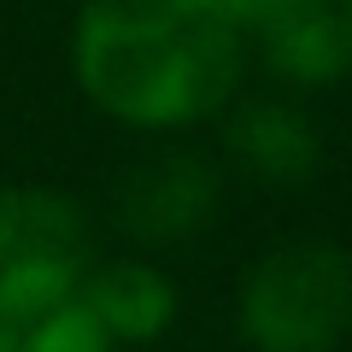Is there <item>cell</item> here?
<instances>
[{
	"instance_id": "9c48e42d",
	"label": "cell",
	"mask_w": 352,
	"mask_h": 352,
	"mask_svg": "<svg viewBox=\"0 0 352 352\" xmlns=\"http://www.w3.org/2000/svg\"><path fill=\"white\" fill-rule=\"evenodd\" d=\"M217 6H223V12L235 18V30H252V36H258V30L270 24V18H276L282 6H288V0H217Z\"/></svg>"
},
{
	"instance_id": "52a82bcc",
	"label": "cell",
	"mask_w": 352,
	"mask_h": 352,
	"mask_svg": "<svg viewBox=\"0 0 352 352\" xmlns=\"http://www.w3.org/2000/svg\"><path fill=\"white\" fill-rule=\"evenodd\" d=\"M76 300L88 305V317L106 329V340H159L176 317V288L159 264L147 258H112L88 264L76 282Z\"/></svg>"
},
{
	"instance_id": "8992f818",
	"label": "cell",
	"mask_w": 352,
	"mask_h": 352,
	"mask_svg": "<svg viewBox=\"0 0 352 352\" xmlns=\"http://www.w3.org/2000/svg\"><path fill=\"white\" fill-rule=\"evenodd\" d=\"M223 147L247 176L276 182V188L305 182L323 164L311 118L288 100H229L223 106Z\"/></svg>"
},
{
	"instance_id": "7a4b0ae2",
	"label": "cell",
	"mask_w": 352,
	"mask_h": 352,
	"mask_svg": "<svg viewBox=\"0 0 352 352\" xmlns=\"http://www.w3.org/2000/svg\"><path fill=\"white\" fill-rule=\"evenodd\" d=\"M241 335L258 352H335L352 335V258L329 241H282L241 282Z\"/></svg>"
},
{
	"instance_id": "6da1fadb",
	"label": "cell",
	"mask_w": 352,
	"mask_h": 352,
	"mask_svg": "<svg viewBox=\"0 0 352 352\" xmlns=\"http://www.w3.org/2000/svg\"><path fill=\"white\" fill-rule=\"evenodd\" d=\"M76 82L129 129H188L241 88V30L217 0H82Z\"/></svg>"
},
{
	"instance_id": "3957f363",
	"label": "cell",
	"mask_w": 352,
	"mask_h": 352,
	"mask_svg": "<svg viewBox=\"0 0 352 352\" xmlns=\"http://www.w3.org/2000/svg\"><path fill=\"white\" fill-rule=\"evenodd\" d=\"M88 270V223L59 188H0V317L76 294Z\"/></svg>"
},
{
	"instance_id": "ba28073f",
	"label": "cell",
	"mask_w": 352,
	"mask_h": 352,
	"mask_svg": "<svg viewBox=\"0 0 352 352\" xmlns=\"http://www.w3.org/2000/svg\"><path fill=\"white\" fill-rule=\"evenodd\" d=\"M0 352H112V340L71 294V300L41 305V311L0 317Z\"/></svg>"
},
{
	"instance_id": "5b68a950",
	"label": "cell",
	"mask_w": 352,
	"mask_h": 352,
	"mask_svg": "<svg viewBox=\"0 0 352 352\" xmlns=\"http://www.w3.org/2000/svg\"><path fill=\"white\" fill-rule=\"evenodd\" d=\"M264 65L300 88L352 76V0H288L258 30Z\"/></svg>"
},
{
	"instance_id": "277c9868",
	"label": "cell",
	"mask_w": 352,
	"mask_h": 352,
	"mask_svg": "<svg viewBox=\"0 0 352 352\" xmlns=\"http://www.w3.org/2000/svg\"><path fill=\"white\" fill-rule=\"evenodd\" d=\"M212 212H217V176H212V164L194 159V153H164V159L141 164L124 182L129 235L159 241V247H170V241H182V235H200V229L212 223Z\"/></svg>"
}]
</instances>
